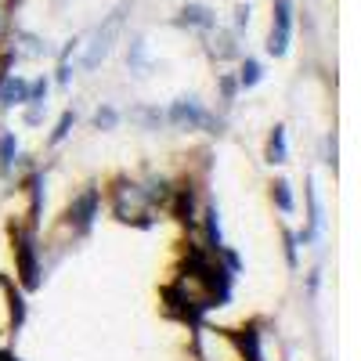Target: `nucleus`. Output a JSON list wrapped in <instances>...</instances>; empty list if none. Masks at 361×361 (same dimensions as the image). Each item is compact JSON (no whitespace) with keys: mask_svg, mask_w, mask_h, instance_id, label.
Masks as SVG:
<instances>
[{"mask_svg":"<svg viewBox=\"0 0 361 361\" xmlns=\"http://www.w3.org/2000/svg\"><path fill=\"white\" fill-rule=\"evenodd\" d=\"M130 15H134V4L130 0H123V4H116L98 25H94V33L87 37V44H80L83 47V54H80V62H76V69H83V73H94V69H102V62L112 54V47L123 40V29H127V22H130Z\"/></svg>","mask_w":361,"mask_h":361,"instance_id":"nucleus-1","label":"nucleus"},{"mask_svg":"<svg viewBox=\"0 0 361 361\" xmlns=\"http://www.w3.org/2000/svg\"><path fill=\"white\" fill-rule=\"evenodd\" d=\"M112 214L123 224H152L148 217L156 214V202L141 180H123V185L112 188Z\"/></svg>","mask_w":361,"mask_h":361,"instance_id":"nucleus-2","label":"nucleus"},{"mask_svg":"<svg viewBox=\"0 0 361 361\" xmlns=\"http://www.w3.org/2000/svg\"><path fill=\"white\" fill-rule=\"evenodd\" d=\"M163 119H166L170 127H188V130L217 127V119L206 112V105L195 94H180L177 102H170V109H163Z\"/></svg>","mask_w":361,"mask_h":361,"instance_id":"nucleus-3","label":"nucleus"},{"mask_svg":"<svg viewBox=\"0 0 361 361\" xmlns=\"http://www.w3.org/2000/svg\"><path fill=\"white\" fill-rule=\"evenodd\" d=\"M293 40V0H275L271 4V33H267V54L271 58H282L289 51Z\"/></svg>","mask_w":361,"mask_h":361,"instance_id":"nucleus-4","label":"nucleus"},{"mask_svg":"<svg viewBox=\"0 0 361 361\" xmlns=\"http://www.w3.org/2000/svg\"><path fill=\"white\" fill-rule=\"evenodd\" d=\"M173 25L180 29H195V33H209V29H217V15L209 4H199V0H192V4H185L177 11Z\"/></svg>","mask_w":361,"mask_h":361,"instance_id":"nucleus-5","label":"nucleus"},{"mask_svg":"<svg viewBox=\"0 0 361 361\" xmlns=\"http://www.w3.org/2000/svg\"><path fill=\"white\" fill-rule=\"evenodd\" d=\"M94 214H98V192L90 188V192H83V195H76L73 199V209H69V221L76 224V231L83 235L90 224H94Z\"/></svg>","mask_w":361,"mask_h":361,"instance_id":"nucleus-6","label":"nucleus"},{"mask_svg":"<svg viewBox=\"0 0 361 361\" xmlns=\"http://www.w3.org/2000/svg\"><path fill=\"white\" fill-rule=\"evenodd\" d=\"M206 37H209V54H214L217 62H231V58H243V54H238V44H235L238 37L231 33V29H221V25H217V29H209Z\"/></svg>","mask_w":361,"mask_h":361,"instance_id":"nucleus-7","label":"nucleus"},{"mask_svg":"<svg viewBox=\"0 0 361 361\" xmlns=\"http://www.w3.org/2000/svg\"><path fill=\"white\" fill-rule=\"evenodd\" d=\"M127 119H130V123H137L141 130H159V127L166 123L159 105H134V109L127 112Z\"/></svg>","mask_w":361,"mask_h":361,"instance_id":"nucleus-8","label":"nucleus"},{"mask_svg":"<svg viewBox=\"0 0 361 361\" xmlns=\"http://www.w3.org/2000/svg\"><path fill=\"white\" fill-rule=\"evenodd\" d=\"M127 69L137 73V76H145L148 69H152V62H148V44H145V37H130V44H127Z\"/></svg>","mask_w":361,"mask_h":361,"instance_id":"nucleus-9","label":"nucleus"},{"mask_svg":"<svg viewBox=\"0 0 361 361\" xmlns=\"http://www.w3.org/2000/svg\"><path fill=\"white\" fill-rule=\"evenodd\" d=\"M238 90H253L260 80H264V66L257 62V58H238Z\"/></svg>","mask_w":361,"mask_h":361,"instance_id":"nucleus-10","label":"nucleus"},{"mask_svg":"<svg viewBox=\"0 0 361 361\" xmlns=\"http://www.w3.org/2000/svg\"><path fill=\"white\" fill-rule=\"evenodd\" d=\"M286 156H289V148H286V127H275V130H271V137H267V163L271 166H282Z\"/></svg>","mask_w":361,"mask_h":361,"instance_id":"nucleus-11","label":"nucleus"},{"mask_svg":"<svg viewBox=\"0 0 361 361\" xmlns=\"http://www.w3.org/2000/svg\"><path fill=\"white\" fill-rule=\"evenodd\" d=\"M15 156H18V141H15L11 130H4V134H0V173H4V177L11 173Z\"/></svg>","mask_w":361,"mask_h":361,"instance_id":"nucleus-12","label":"nucleus"},{"mask_svg":"<svg viewBox=\"0 0 361 361\" xmlns=\"http://www.w3.org/2000/svg\"><path fill=\"white\" fill-rule=\"evenodd\" d=\"M76 127V112L73 109H66L62 112V119H58V123H54V130H51V137H47V145L54 148V145H62L66 137H69V130Z\"/></svg>","mask_w":361,"mask_h":361,"instance_id":"nucleus-13","label":"nucleus"},{"mask_svg":"<svg viewBox=\"0 0 361 361\" xmlns=\"http://www.w3.org/2000/svg\"><path fill=\"white\" fill-rule=\"evenodd\" d=\"M119 119H123V112H119L116 105H102V109L94 112V127H98V130H116Z\"/></svg>","mask_w":361,"mask_h":361,"instance_id":"nucleus-14","label":"nucleus"},{"mask_svg":"<svg viewBox=\"0 0 361 361\" xmlns=\"http://www.w3.org/2000/svg\"><path fill=\"white\" fill-rule=\"evenodd\" d=\"M271 188H275L271 195H275V202H279L282 214H293V185H289V180H286V177H279Z\"/></svg>","mask_w":361,"mask_h":361,"instance_id":"nucleus-15","label":"nucleus"},{"mask_svg":"<svg viewBox=\"0 0 361 361\" xmlns=\"http://www.w3.org/2000/svg\"><path fill=\"white\" fill-rule=\"evenodd\" d=\"M246 29H250V4H238V8H235V22H231V33L243 37Z\"/></svg>","mask_w":361,"mask_h":361,"instance_id":"nucleus-16","label":"nucleus"},{"mask_svg":"<svg viewBox=\"0 0 361 361\" xmlns=\"http://www.w3.org/2000/svg\"><path fill=\"white\" fill-rule=\"evenodd\" d=\"M25 112H22V123L25 127H40L44 123V105H22Z\"/></svg>","mask_w":361,"mask_h":361,"instance_id":"nucleus-17","label":"nucleus"},{"mask_svg":"<svg viewBox=\"0 0 361 361\" xmlns=\"http://www.w3.org/2000/svg\"><path fill=\"white\" fill-rule=\"evenodd\" d=\"M217 83H221V102H235V94H238V80H235V76H221Z\"/></svg>","mask_w":361,"mask_h":361,"instance_id":"nucleus-18","label":"nucleus"},{"mask_svg":"<svg viewBox=\"0 0 361 361\" xmlns=\"http://www.w3.org/2000/svg\"><path fill=\"white\" fill-rule=\"evenodd\" d=\"M286 260L296 267V238L293 235H286Z\"/></svg>","mask_w":361,"mask_h":361,"instance_id":"nucleus-19","label":"nucleus"}]
</instances>
